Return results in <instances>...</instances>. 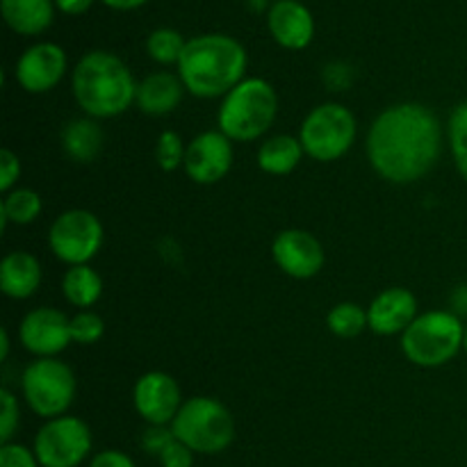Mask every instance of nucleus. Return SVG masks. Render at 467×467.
I'll list each match as a JSON object with an SVG mask.
<instances>
[{
  "label": "nucleus",
  "mask_w": 467,
  "mask_h": 467,
  "mask_svg": "<svg viewBox=\"0 0 467 467\" xmlns=\"http://www.w3.org/2000/svg\"><path fill=\"white\" fill-rule=\"evenodd\" d=\"M441 121L420 103L392 105L377 117L368 135L374 171L397 185H409L431 171L441 155Z\"/></svg>",
  "instance_id": "f257e3e1"
},
{
  "label": "nucleus",
  "mask_w": 467,
  "mask_h": 467,
  "mask_svg": "<svg viewBox=\"0 0 467 467\" xmlns=\"http://www.w3.org/2000/svg\"><path fill=\"white\" fill-rule=\"evenodd\" d=\"M246 64L249 57L240 41L213 32L187 39L178 62V76L192 96L219 99L244 80Z\"/></svg>",
  "instance_id": "f03ea898"
},
{
  "label": "nucleus",
  "mask_w": 467,
  "mask_h": 467,
  "mask_svg": "<svg viewBox=\"0 0 467 467\" xmlns=\"http://www.w3.org/2000/svg\"><path fill=\"white\" fill-rule=\"evenodd\" d=\"M73 99L91 119H112L135 103L137 82L121 57L91 50L73 68Z\"/></svg>",
  "instance_id": "7ed1b4c3"
},
{
  "label": "nucleus",
  "mask_w": 467,
  "mask_h": 467,
  "mask_svg": "<svg viewBox=\"0 0 467 467\" xmlns=\"http://www.w3.org/2000/svg\"><path fill=\"white\" fill-rule=\"evenodd\" d=\"M278 112L274 87L263 78H244L223 96L219 108V130L231 141H254L272 128Z\"/></svg>",
  "instance_id": "20e7f679"
},
{
  "label": "nucleus",
  "mask_w": 467,
  "mask_h": 467,
  "mask_svg": "<svg viewBox=\"0 0 467 467\" xmlns=\"http://www.w3.org/2000/svg\"><path fill=\"white\" fill-rule=\"evenodd\" d=\"M465 327L459 315L447 310H431L415 317L401 333V349L410 363L420 368H441L456 358L463 349Z\"/></svg>",
  "instance_id": "39448f33"
},
{
  "label": "nucleus",
  "mask_w": 467,
  "mask_h": 467,
  "mask_svg": "<svg viewBox=\"0 0 467 467\" xmlns=\"http://www.w3.org/2000/svg\"><path fill=\"white\" fill-rule=\"evenodd\" d=\"M171 431L194 454H219L235 441V420L222 401L192 397L178 410Z\"/></svg>",
  "instance_id": "423d86ee"
},
{
  "label": "nucleus",
  "mask_w": 467,
  "mask_h": 467,
  "mask_svg": "<svg viewBox=\"0 0 467 467\" xmlns=\"http://www.w3.org/2000/svg\"><path fill=\"white\" fill-rule=\"evenodd\" d=\"M304 153L317 162L342 158L356 141V119L340 103H322L304 119L299 132Z\"/></svg>",
  "instance_id": "0eeeda50"
},
{
  "label": "nucleus",
  "mask_w": 467,
  "mask_h": 467,
  "mask_svg": "<svg viewBox=\"0 0 467 467\" xmlns=\"http://www.w3.org/2000/svg\"><path fill=\"white\" fill-rule=\"evenodd\" d=\"M23 397L39 418H62L76 397V377L71 368L57 358H36L23 372Z\"/></svg>",
  "instance_id": "6e6552de"
},
{
  "label": "nucleus",
  "mask_w": 467,
  "mask_h": 467,
  "mask_svg": "<svg viewBox=\"0 0 467 467\" xmlns=\"http://www.w3.org/2000/svg\"><path fill=\"white\" fill-rule=\"evenodd\" d=\"M48 246L68 267L87 265L103 246V223L89 210H67L50 226Z\"/></svg>",
  "instance_id": "1a4fd4ad"
},
{
  "label": "nucleus",
  "mask_w": 467,
  "mask_h": 467,
  "mask_svg": "<svg viewBox=\"0 0 467 467\" xmlns=\"http://www.w3.org/2000/svg\"><path fill=\"white\" fill-rule=\"evenodd\" d=\"M89 451L91 429L71 415L48 420L35 438V454L41 467H78Z\"/></svg>",
  "instance_id": "9d476101"
},
{
  "label": "nucleus",
  "mask_w": 467,
  "mask_h": 467,
  "mask_svg": "<svg viewBox=\"0 0 467 467\" xmlns=\"http://www.w3.org/2000/svg\"><path fill=\"white\" fill-rule=\"evenodd\" d=\"M182 167L199 185H214L231 171L233 141L222 130L201 132L187 144Z\"/></svg>",
  "instance_id": "9b49d317"
},
{
  "label": "nucleus",
  "mask_w": 467,
  "mask_h": 467,
  "mask_svg": "<svg viewBox=\"0 0 467 467\" xmlns=\"http://www.w3.org/2000/svg\"><path fill=\"white\" fill-rule=\"evenodd\" d=\"M132 397L140 418L150 427H171L178 410L185 404L178 381L164 372H149L140 377Z\"/></svg>",
  "instance_id": "f8f14e48"
},
{
  "label": "nucleus",
  "mask_w": 467,
  "mask_h": 467,
  "mask_svg": "<svg viewBox=\"0 0 467 467\" xmlns=\"http://www.w3.org/2000/svg\"><path fill=\"white\" fill-rule=\"evenodd\" d=\"M21 345L36 358H55L71 340V319L55 308H35L18 328Z\"/></svg>",
  "instance_id": "ddd939ff"
},
{
  "label": "nucleus",
  "mask_w": 467,
  "mask_h": 467,
  "mask_svg": "<svg viewBox=\"0 0 467 467\" xmlns=\"http://www.w3.org/2000/svg\"><path fill=\"white\" fill-rule=\"evenodd\" d=\"M16 82L30 94H46L67 73V53L62 46L41 41L30 46L16 62Z\"/></svg>",
  "instance_id": "4468645a"
},
{
  "label": "nucleus",
  "mask_w": 467,
  "mask_h": 467,
  "mask_svg": "<svg viewBox=\"0 0 467 467\" xmlns=\"http://www.w3.org/2000/svg\"><path fill=\"white\" fill-rule=\"evenodd\" d=\"M272 254L278 267L292 278H313L324 267V249L319 240L299 228L278 233Z\"/></svg>",
  "instance_id": "2eb2a0df"
},
{
  "label": "nucleus",
  "mask_w": 467,
  "mask_h": 467,
  "mask_svg": "<svg viewBox=\"0 0 467 467\" xmlns=\"http://www.w3.org/2000/svg\"><path fill=\"white\" fill-rule=\"evenodd\" d=\"M269 35L287 50H304L315 36V18L299 0H276L267 12Z\"/></svg>",
  "instance_id": "dca6fc26"
},
{
  "label": "nucleus",
  "mask_w": 467,
  "mask_h": 467,
  "mask_svg": "<svg viewBox=\"0 0 467 467\" xmlns=\"http://www.w3.org/2000/svg\"><path fill=\"white\" fill-rule=\"evenodd\" d=\"M418 317V299L406 287L383 290L368 308L369 328L379 336L404 333Z\"/></svg>",
  "instance_id": "f3484780"
},
{
  "label": "nucleus",
  "mask_w": 467,
  "mask_h": 467,
  "mask_svg": "<svg viewBox=\"0 0 467 467\" xmlns=\"http://www.w3.org/2000/svg\"><path fill=\"white\" fill-rule=\"evenodd\" d=\"M182 91H185V85L181 76H173L169 71L150 73L144 80L137 82L135 105L150 117H164L181 105Z\"/></svg>",
  "instance_id": "a211bd4d"
},
{
  "label": "nucleus",
  "mask_w": 467,
  "mask_h": 467,
  "mask_svg": "<svg viewBox=\"0 0 467 467\" xmlns=\"http://www.w3.org/2000/svg\"><path fill=\"white\" fill-rule=\"evenodd\" d=\"M41 283V265L27 251H12L0 263V290L9 299H27Z\"/></svg>",
  "instance_id": "6ab92c4d"
},
{
  "label": "nucleus",
  "mask_w": 467,
  "mask_h": 467,
  "mask_svg": "<svg viewBox=\"0 0 467 467\" xmlns=\"http://www.w3.org/2000/svg\"><path fill=\"white\" fill-rule=\"evenodd\" d=\"M0 12L9 30L35 36L48 30L55 16V0H0Z\"/></svg>",
  "instance_id": "aec40b11"
},
{
  "label": "nucleus",
  "mask_w": 467,
  "mask_h": 467,
  "mask_svg": "<svg viewBox=\"0 0 467 467\" xmlns=\"http://www.w3.org/2000/svg\"><path fill=\"white\" fill-rule=\"evenodd\" d=\"M64 153L76 162H91L103 149V130L96 119H73L62 130Z\"/></svg>",
  "instance_id": "412c9836"
},
{
  "label": "nucleus",
  "mask_w": 467,
  "mask_h": 467,
  "mask_svg": "<svg viewBox=\"0 0 467 467\" xmlns=\"http://www.w3.org/2000/svg\"><path fill=\"white\" fill-rule=\"evenodd\" d=\"M304 146L292 135H274L260 146L258 164L265 173L272 176H285L299 167L304 158Z\"/></svg>",
  "instance_id": "4be33fe9"
},
{
  "label": "nucleus",
  "mask_w": 467,
  "mask_h": 467,
  "mask_svg": "<svg viewBox=\"0 0 467 467\" xmlns=\"http://www.w3.org/2000/svg\"><path fill=\"white\" fill-rule=\"evenodd\" d=\"M62 292L68 304L87 310L103 295V281L89 265H76V267H68V272L64 274Z\"/></svg>",
  "instance_id": "5701e85b"
},
{
  "label": "nucleus",
  "mask_w": 467,
  "mask_h": 467,
  "mask_svg": "<svg viewBox=\"0 0 467 467\" xmlns=\"http://www.w3.org/2000/svg\"><path fill=\"white\" fill-rule=\"evenodd\" d=\"M41 213V196L35 190L18 187L5 194L0 203V228H7V223H32Z\"/></svg>",
  "instance_id": "b1692460"
},
{
  "label": "nucleus",
  "mask_w": 467,
  "mask_h": 467,
  "mask_svg": "<svg viewBox=\"0 0 467 467\" xmlns=\"http://www.w3.org/2000/svg\"><path fill=\"white\" fill-rule=\"evenodd\" d=\"M327 324L328 331L336 333L337 337H356L365 331V327H369L368 310L354 301H345V304H337L336 308H331Z\"/></svg>",
  "instance_id": "393cba45"
},
{
  "label": "nucleus",
  "mask_w": 467,
  "mask_h": 467,
  "mask_svg": "<svg viewBox=\"0 0 467 467\" xmlns=\"http://www.w3.org/2000/svg\"><path fill=\"white\" fill-rule=\"evenodd\" d=\"M185 44L187 39H182L178 30H173V27H158L146 39V53L158 64H176L178 67Z\"/></svg>",
  "instance_id": "a878e982"
},
{
  "label": "nucleus",
  "mask_w": 467,
  "mask_h": 467,
  "mask_svg": "<svg viewBox=\"0 0 467 467\" xmlns=\"http://www.w3.org/2000/svg\"><path fill=\"white\" fill-rule=\"evenodd\" d=\"M447 128H450V144L456 160V169L467 181V100L456 105L454 112L450 114Z\"/></svg>",
  "instance_id": "bb28decb"
},
{
  "label": "nucleus",
  "mask_w": 467,
  "mask_h": 467,
  "mask_svg": "<svg viewBox=\"0 0 467 467\" xmlns=\"http://www.w3.org/2000/svg\"><path fill=\"white\" fill-rule=\"evenodd\" d=\"M185 150L187 146H182V140L178 132L164 130L158 137V146H155V160H158L160 169L162 171H176L182 162H185Z\"/></svg>",
  "instance_id": "cd10ccee"
},
{
  "label": "nucleus",
  "mask_w": 467,
  "mask_h": 467,
  "mask_svg": "<svg viewBox=\"0 0 467 467\" xmlns=\"http://www.w3.org/2000/svg\"><path fill=\"white\" fill-rule=\"evenodd\" d=\"M105 322L91 310H80L76 317H71V340L78 345H94L103 337Z\"/></svg>",
  "instance_id": "c85d7f7f"
},
{
  "label": "nucleus",
  "mask_w": 467,
  "mask_h": 467,
  "mask_svg": "<svg viewBox=\"0 0 467 467\" xmlns=\"http://www.w3.org/2000/svg\"><path fill=\"white\" fill-rule=\"evenodd\" d=\"M0 404H3V418H0V442H12L14 431L18 429V420H21V410H18V400L3 388L0 390Z\"/></svg>",
  "instance_id": "c756f323"
},
{
  "label": "nucleus",
  "mask_w": 467,
  "mask_h": 467,
  "mask_svg": "<svg viewBox=\"0 0 467 467\" xmlns=\"http://www.w3.org/2000/svg\"><path fill=\"white\" fill-rule=\"evenodd\" d=\"M0 467H41L35 450L18 445V442H5L0 445Z\"/></svg>",
  "instance_id": "7c9ffc66"
},
{
  "label": "nucleus",
  "mask_w": 467,
  "mask_h": 467,
  "mask_svg": "<svg viewBox=\"0 0 467 467\" xmlns=\"http://www.w3.org/2000/svg\"><path fill=\"white\" fill-rule=\"evenodd\" d=\"M158 461L162 467H192L194 465V451L187 445H182L178 438H173V441L164 447L162 454L158 456Z\"/></svg>",
  "instance_id": "2f4dec72"
},
{
  "label": "nucleus",
  "mask_w": 467,
  "mask_h": 467,
  "mask_svg": "<svg viewBox=\"0 0 467 467\" xmlns=\"http://www.w3.org/2000/svg\"><path fill=\"white\" fill-rule=\"evenodd\" d=\"M21 176V162L18 155H14L9 149L0 150V192H12L14 182Z\"/></svg>",
  "instance_id": "473e14b6"
},
{
  "label": "nucleus",
  "mask_w": 467,
  "mask_h": 467,
  "mask_svg": "<svg viewBox=\"0 0 467 467\" xmlns=\"http://www.w3.org/2000/svg\"><path fill=\"white\" fill-rule=\"evenodd\" d=\"M173 438L176 436H173L171 427H150L149 431L141 436V447H144L150 456L158 459V456L164 451V447H167Z\"/></svg>",
  "instance_id": "72a5a7b5"
},
{
  "label": "nucleus",
  "mask_w": 467,
  "mask_h": 467,
  "mask_svg": "<svg viewBox=\"0 0 467 467\" xmlns=\"http://www.w3.org/2000/svg\"><path fill=\"white\" fill-rule=\"evenodd\" d=\"M89 467H137L135 461L119 450H105L91 459Z\"/></svg>",
  "instance_id": "f704fd0d"
},
{
  "label": "nucleus",
  "mask_w": 467,
  "mask_h": 467,
  "mask_svg": "<svg viewBox=\"0 0 467 467\" xmlns=\"http://www.w3.org/2000/svg\"><path fill=\"white\" fill-rule=\"evenodd\" d=\"M91 5H94V0H55V7H57L59 12L68 14V16L85 14Z\"/></svg>",
  "instance_id": "c9c22d12"
},
{
  "label": "nucleus",
  "mask_w": 467,
  "mask_h": 467,
  "mask_svg": "<svg viewBox=\"0 0 467 467\" xmlns=\"http://www.w3.org/2000/svg\"><path fill=\"white\" fill-rule=\"evenodd\" d=\"M100 3L108 5L109 9H117V12H130V9H140L149 0H100Z\"/></svg>",
  "instance_id": "e433bc0d"
},
{
  "label": "nucleus",
  "mask_w": 467,
  "mask_h": 467,
  "mask_svg": "<svg viewBox=\"0 0 467 467\" xmlns=\"http://www.w3.org/2000/svg\"><path fill=\"white\" fill-rule=\"evenodd\" d=\"M7 354H9L7 328H0V360H7Z\"/></svg>",
  "instance_id": "4c0bfd02"
},
{
  "label": "nucleus",
  "mask_w": 467,
  "mask_h": 467,
  "mask_svg": "<svg viewBox=\"0 0 467 467\" xmlns=\"http://www.w3.org/2000/svg\"><path fill=\"white\" fill-rule=\"evenodd\" d=\"M463 349H465V354H467V327H465V340H463Z\"/></svg>",
  "instance_id": "58836bf2"
}]
</instances>
